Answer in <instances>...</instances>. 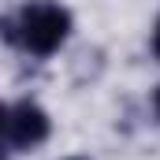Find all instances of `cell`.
<instances>
[{
    "label": "cell",
    "instance_id": "3",
    "mask_svg": "<svg viewBox=\"0 0 160 160\" xmlns=\"http://www.w3.org/2000/svg\"><path fill=\"white\" fill-rule=\"evenodd\" d=\"M153 48H157V56H160V22H157V34H153Z\"/></svg>",
    "mask_w": 160,
    "mask_h": 160
},
{
    "label": "cell",
    "instance_id": "1",
    "mask_svg": "<svg viewBox=\"0 0 160 160\" xmlns=\"http://www.w3.org/2000/svg\"><path fill=\"white\" fill-rule=\"evenodd\" d=\"M4 38L8 41H19L22 48H30L34 56H48L56 52L63 38L71 34V11L60 8V4H48V0H38V4H26L19 22H0Z\"/></svg>",
    "mask_w": 160,
    "mask_h": 160
},
{
    "label": "cell",
    "instance_id": "2",
    "mask_svg": "<svg viewBox=\"0 0 160 160\" xmlns=\"http://www.w3.org/2000/svg\"><path fill=\"white\" fill-rule=\"evenodd\" d=\"M4 134L11 145L19 149H34L48 138V116L41 112L34 101H19L8 116H4Z\"/></svg>",
    "mask_w": 160,
    "mask_h": 160
},
{
    "label": "cell",
    "instance_id": "5",
    "mask_svg": "<svg viewBox=\"0 0 160 160\" xmlns=\"http://www.w3.org/2000/svg\"><path fill=\"white\" fill-rule=\"evenodd\" d=\"M4 116H8V112H4V108H0V130H4Z\"/></svg>",
    "mask_w": 160,
    "mask_h": 160
},
{
    "label": "cell",
    "instance_id": "6",
    "mask_svg": "<svg viewBox=\"0 0 160 160\" xmlns=\"http://www.w3.org/2000/svg\"><path fill=\"white\" fill-rule=\"evenodd\" d=\"M71 160H82V157H71Z\"/></svg>",
    "mask_w": 160,
    "mask_h": 160
},
{
    "label": "cell",
    "instance_id": "4",
    "mask_svg": "<svg viewBox=\"0 0 160 160\" xmlns=\"http://www.w3.org/2000/svg\"><path fill=\"white\" fill-rule=\"evenodd\" d=\"M153 104H157V116H160V89H157V97H153Z\"/></svg>",
    "mask_w": 160,
    "mask_h": 160
}]
</instances>
